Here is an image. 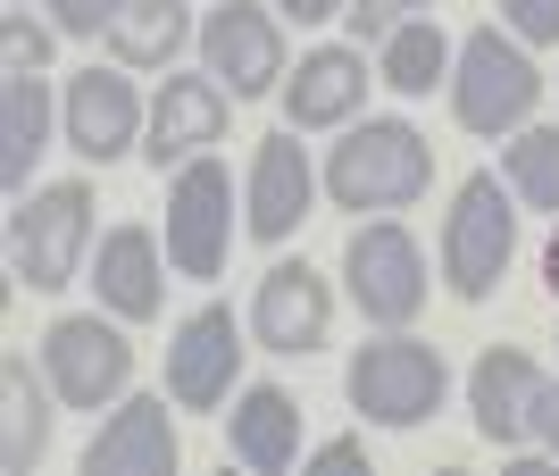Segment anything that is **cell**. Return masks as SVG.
<instances>
[{
    "instance_id": "1",
    "label": "cell",
    "mask_w": 559,
    "mask_h": 476,
    "mask_svg": "<svg viewBox=\"0 0 559 476\" xmlns=\"http://www.w3.org/2000/svg\"><path fill=\"white\" fill-rule=\"evenodd\" d=\"M318 176H326L334 210L393 217V210H409V201H426V185H435V143H426L409 118H368L326 151Z\"/></svg>"
},
{
    "instance_id": "2",
    "label": "cell",
    "mask_w": 559,
    "mask_h": 476,
    "mask_svg": "<svg viewBox=\"0 0 559 476\" xmlns=\"http://www.w3.org/2000/svg\"><path fill=\"white\" fill-rule=\"evenodd\" d=\"M510 201H518L510 176H492V167L460 176V192H451V217H443V242H435L451 301H492V293H501V276H510V251H518V210H510Z\"/></svg>"
},
{
    "instance_id": "3",
    "label": "cell",
    "mask_w": 559,
    "mask_h": 476,
    "mask_svg": "<svg viewBox=\"0 0 559 476\" xmlns=\"http://www.w3.org/2000/svg\"><path fill=\"white\" fill-rule=\"evenodd\" d=\"M343 393H350V409H359L368 427L409 435V427H426V418L443 409L451 368H443V352H435V343H418L409 326H384L376 343H359Z\"/></svg>"
},
{
    "instance_id": "4",
    "label": "cell",
    "mask_w": 559,
    "mask_h": 476,
    "mask_svg": "<svg viewBox=\"0 0 559 476\" xmlns=\"http://www.w3.org/2000/svg\"><path fill=\"white\" fill-rule=\"evenodd\" d=\"M543 100V68L526 59V43H510L501 25H476L460 43V59H451V118L467 126V134H518V126L535 118Z\"/></svg>"
},
{
    "instance_id": "5",
    "label": "cell",
    "mask_w": 559,
    "mask_h": 476,
    "mask_svg": "<svg viewBox=\"0 0 559 476\" xmlns=\"http://www.w3.org/2000/svg\"><path fill=\"white\" fill-rule=\"evenodd\" d=\"M84 251H93V185H84V176L43 185V192H17V217H9L17 285L68 293L75 276H84Z\"/></svg>"
},
{
    "instance_id": "6",
    "label": "cell",
    "mask_w": 559,
    "mask_h": 476,
    "mask_svg": "<svg viewBox=\"0 0 559 476\" xmlns=\"http://www.w3.org/2000/svg\"><path fill=\"white\" fill-rule=\"evenodd\" d=\"M343 276H350V301H359L368 326H409V318L426 310V293H435L426 251L401 217H368V226L343 242Z\"/></svg>"
},
{
    "instance_id": "7",
    "label": "cell",
    "mask_w": 559,
    "mask_h": 476,
    "mask_svg": "<svg viewBox=\"0 0 559 476\" xmlns=\"http://www.w3.org/2000/svg\"><path fill=\"white\" fill-rule=\"evenodd\" d=\"M43 377H50V393H59L68 409H117V402H126V384H134V343H126L100 310L50 318Z\"/></svg>"
},
{
    "instance_id": "8",
    "label": "cell",
    "mask_w": 559,
    "mask_h": 476,
    "mask_svg": "<svg viewBox=\"0 0 559 476\" xmlns=\"http://www.w3.org/2000/svg\"><path fill=\"white\" fill-rule=\"evenodd\" d=\"M201 68H210L234 100L284 93L293 50H284L276 9H259V0H226V9H210V17H201Z\"/></svg>"
},
{
    "instance_id": "9",
    "label": "cell",
    "mask_w": 559,
    "mask_h": 476,
    "mask_svg": "<svg viewBox=\"0 0 559 476\" xmlns=\"http://www.w3.org/2000/svg\"><path fill=\"white\" fill-rule=\"evenodd\" d=\"M226 242H234V176L217 151H201L167 185V267L176 276H217Z\"/></svg>"
},
{
    "instance_id": "10",
    "label": "cell",
    "mask_w": 559,
    "mask_h": 476,
    "mask_svg": "<svg viewBox=\"0 0 559 476\" xmlns=\"http://www.w3.org/2000/svg\"><path fill=\"white\" fill-rule=\"evenodd\" d=\"M142 126H151V109H142L134 93V68H84L68 75V93H59V134H68L75 159H126V151H142Z\"/></svg>"
},
{
    "instance_id": "11",
    "label": "cell",
    "mask_w": 559,
    "mask_h": 476,
    "mask_svg": "<svg viewBox=\"0 0 559 476\" xmlns=\"http://www.w3.org/2000/svg\"><path fill=\"white\" fill-rule=\"evenodd\" d=\"M242 326H234L226 301H201L185 326L167 334V402L176 409H217L234 402V384H242Z\"/></svg>"
},
{
    "instance_id": "12",
    "label": "cell",
    "mask_w": 559,
    "mask_h": 476,
    "mask_svg": "<svg viewBox=\"0 0 559 476\" xmlns=\"http://www.w3.org/2000/svg\"><path fill=\"white\" fill-rule=\"evenodd\" d=\"M334 334V285L309 260H276L251 293V343L284 359H309Z\"/></svg>"
},
{
    "instance_id": "13",
    "label": "cell",
    "mask_w": 559,
    "mask_h": 476,
    "mask_svg": "<svg viewBox=\"0 0 559 476\" xmlns=\"http://www.w3.org/2000/svg\"><path fill=\"white\" fill-rule=\"evenodd\" d=\"M318 167H309V151L293 143V134H267V143L251 151V185H242V235L251 242H293L301 235V217L318 210Z\"/></svg>"
},
{
    "instance_id": "14",
    "label": "cell",
    "mask_w": 559,
    "mask_h": 476,
    "mask_svg": "<svg viewBox=\"0 0 559 476\" xmlns=\"http://www.w3.org/2000/svg\"><path fill=\"white\" fill-rule=\"evenodd\" d=\"M226 84H217L210 68L201 75H167L159 93H151V126H142V159L159 167H185V159H201L210 143H226Z\"/></svg>"
},
{
    "instance_id": "15",
    "label": "cell",
    "mask_w": 559,
    "mask_h": 476,
    "mask_svg": "<svg viewBox=\"0 0 559 476\" xmlns=\"http://www.w3.org/2000/svg\"><path fill=\"white\" fill-rule=\"evenodd\" d=\"M359 100H368V50L359 43H318V50H301V68L284 75V126L293 134L350 126Z\"/></svg>"
},
{
    "instance_id": "16",
    "label": "cell",
    "mask_w": 559,
    "mask_h": 476,
    "mask_svg": "<svg viewBox=\"0 0 559 476\" xmlns=\"http://www.w3.org/2000/svg\"><path fill=\"white\" fill-rule=\"evenodd\" d=\"M185 443H176V418H167V393H134V402L109 409V427L84 443V476H176Z\"/></svg>"
},
{
    "instance_id": "17",
    "label": "cell",
    "mask_w": 559,
    "mask_h": 476,
    "mask_svg": "<svg viewBox=\"0 0 559 476\" xmlns=\"http://www.w3.org/2000/svg\"><path fill=\"white\" fill-rule=\"evenodd\" d=\"M93 293L100 310L126 318V326H151L167 310V251L151 226H109L100 235V260H93Z\"/></svg>"
},
{
    "instance_id": "18",
    "label": "cell",
    "mask_w": 559,
    "mask_h": 476,
    "mask_svg": "<svg viewBox=\"0 0 559 476\" xmlns=\"http://www.w3.org/2000/svg\"><path fill=\"white\" fill-rule=\"evenodd\" d=\"M535 393H543V368L510 343H492L476 368H467V409H476V435L518 452V443H535Z\"/></svg>"
},
{
    "instance_id": "19",
    "label": "cell",
    "mask_w": 559,
    "mask_h": 476,
    "mask_svg": "<svg viewBox=\"0 0 559 476\" xmlns=\"http://www.w3.org/2000/svg\"><path fill=\"white\" fill-rule=\"evenodd\" d=\"M226 460H242L259 476H284L301 460V402L284 384H242L234 418H226Z\"/></svg>"
},
{
    "instance_id": "20",
    "label": "cell",
    "mask_w": 559,
    "mask_h": 476,
    "mask_svg": "<svg viewBox=\"0 0 559 476\" xmlns=\"http://www.w3.org/2000/svg\"><path fill=\"white\" fill-rule=\"evenodd\" d=\"M185 43H201L185 0H126V9H117V25H109L117 68H134V75L176 68V50H185Z\"/></svg>"
},
{
    "instance_id": "21",
    "label": "cell",
    "mask_w": 559,
    "mask_h": 476,
    "mask_svg": "<svg viewBox=\"0 0 559 476\" xmlns=\"http://www.w3.org/2000/svg\"><path fill=\"white\" fill-rule=\"evenodd\" d=\"M43 151H50V84L43 75H0V185L25 192Z\"/></svg>"
},
{
    "instance_id": "22",
    "label": "cell",
    "mask_w": 559,
    "mask_h": 476,
    "mask_svg": "<svg viewBox=\"0 0 559 476\" xmlns=\"http://www.w3.org/2000/svg\"><path fill=\"white\" fill-rule=\"evenodd\" d=\"M451 59H460V50H451L443 25H435V17H409L393 43L376 50V84L401 93V100H426L435 84H451Z\"/></svg>"
},
{
    "instance_id": "23",
    "label": "cell",
    "mask_w": 559,
    "mask_h": 476,
    "mask_svg": "<svg viewBox=\"0 0 559 476\" xmlns=\"http://www.w3.org/2000/svg\"><path fill=\"white\" fill-rule=\"evenodd\" d=\"M0 393H9V418H0V427H9V435H0V468L25 476L34 460L50 452V393L34 384V368H25L17 352L0 359Z\"/></svg>"
},
{
    "instance_id": "24",
    "label": "cell",
    "mask_w": 559,
    "mask_h": 476,
    "mask_svg": "<svg viewBox=\"0 0 559 476\" xmlns=\"http://www.w3.org/2000/svg\"><path fill=\"white\" fill-rule=\"evenodd\" d=\"M501 176H510V192L526 210L559 217V126H518L510 151H501Z\"/></svg>"
},
{
    "instance_id": "25",
    "label": "cell",
    "mask_w": 559,
    "mask_h": 476,
    "mask_svg": "<svg viewBox=\"0 0 559 476\" xmlns=\"http://www.w3.org/2000/svg\"><path fill=\"white\" fill-rule=\"evenodd\" d=\"M409 17H435V0H350V9H343V25H350V43H359V50H368V43L384 50Z\"/></svg>"
},
{
    "instance_id": "26",
    "label": "cell",
    "mask_w": 559,
    "mask_h": 476,
    "mask_svg": "<svg viewBox=\"0 0 559 476\" xmlns=\"http://www.w3.org/2000/svg\"><path fill=\"white\" fill-rule=\"evenodd\" d=\"M126 0H50V34H68V43H100L117 25Z\"/></svg>"
},
{
    "instance_id": "27",
    "label": "cell",
    "mask_w": 559,
    "mask_h": 476,
    "mask_svg": "<svg viewBox=\"0 0 559 476\" xmlns=\"http://www.w3.org/2000/svg\"><path fill=\"white\" fill-rule=\"evenodd\" d=\"M0 50H9V75H43V59H50V34L25 9H9V25H0Z\"/></svg>"
},
{
    "instance_id": "28",
    "label": "cell",
    "mask_w": 559,
    "mask_h": 476,
    "mask_svg": "<svg viewBox=\"0 0 559 476\" xmlns=\"http://www.w3.org/2000/svg\"><path fill=\"white\" fill-rule=\"evenodd\" d=\"M518 43H559V0H501Z\"/></svg>"
},
{
    "instance_id": "29",
    "label": "cell",
    "mask_w": 559,
    "mask_h": 476,
    "mask_svg": "<svg viewBox=\"0 0 559 476\" xmlns=\"http://www.w3.org/2000/svg\"><path fill=\"white\" fill-rule=\"evenodd\" d=\"M535 443L559 460V384L551 377H543V393H535Z\"/></svg>"
},
{
    "instance_id": "30",
    "label": "cell",
    "mask_w": 559,
    "mask_h": 476,
    "mask_svg": "<svg viewBox=\"0 0 559 476\" xmlns=\"http://www.w3.org/2000/svg\"><path fill=\"white\" fill-rule=\"evenodd\" d=\"M276 17H293V25H326V17H343L350 0H267Z\"/></svg>"
},
{
    "instance_id": "31",
    "label": "cell",
    "mask_w": 559,
    "mask_h": 476,
    "mask_svg": "<svg viewBox=\"0 0 559 476\" xmlns=\"http://www.w3.org/2000/svg\"><path fill=\"white\" fill-rule=\"evenodd\" d=\"M368 460V443L359 435H334V443H318V468H359Z\"/></svg>"
},
{
    "instance_id": "32",
    "label": "cell",
    "mask_w": 559,
    "mask_h": 476,
    "mask_svg": "<svg viewBox=\"0 0 559 476\" xmlns=\"http://www.w3.org/2000/svg\"><path fill=\"white\" fill-rule=\"evenodd\" d=\"M543 285L559 293V226H551V242H543Z\"/></svg>"
},
{
    "instance_id": "33",
    "label": "cell",
    "mask_w": 559,
    "mask_h": 476,
    "mask_svg": "<svg viewBox=\"0 0 559 476\" xmlns=\"http://www.w3.org/2000/svg\"><path fill=\"white\" fill-rule=\"evenodd\" d=\"M9 9H25V0H9Z\"/></svg>"
}]
</instances>
